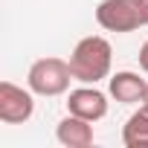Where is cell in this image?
<instances>
[{"mask_svg":"<svg viewBox=\"0 0 148 148\" xmlns=\"http://www.w3.org/2000/svg\"><path fill=\"white\" fill-rule=\"evenodd\" d=\"M110 64H113V49L108 44V38L102 35H87L76 44L70 55V70L73 79L82 84H96L102 79L110 76Z\"/></svg>","mask_w":148,"mask_h":148,"instance_id":"obj_1","label":"cell"},{"mask_svg":"<svg viewBox=\"0 0 148 148\" xmlns=\"http://www.w3.org/2000/svg\"><path fill=\"white\" fill-rule=\"evenodd\" d=\"M70 82L76 79H73L70 61L64 58H38L26 73V84L35 96H61L70 90Z\"/></svg>","mask_w":148,"mask_h":148,"instance_id":"obj_2","label":"cell"},{"mask_svg":"<svg viewBox=\"0 0 148 148\" xmlns=\"http://www.w3.org/2000/svg\"><path fill=\"white\" fill-rule=\"evenodd\" d=\"M35 113L32 90L18 87L15 82H0V122L6 125H23Z\"/></svg>","mask_w":148,"mask_h":148,"instance_id":"obj_3","label":"cell"},{"mask_svg":"<svg viewBox=\"0 0 148 148\" xmlns=\"http://www.w3.org/2000/svg\"><path fill=\"white\" fill-rule=\"evenodd\" d=\"M96 23L108 32H134L142 26L134 0H102L96 6Z\"/></svg>","mask_w":148,"mask_h":148,"instance_id":"obj_4","label":"cell"},{"mask_svg":"<svg viewBox=\"0 0 148 148\" xmlns=\"http://www.w3.org/2000/svg\"><path fill=\"white\" fill-rule=\"evenodd\" d=\"M67 113H76L87 122H99L108 116V96L102 90H96V84L76 87L67 96Z\"/></svg>","mask_w":148,"mask_h":148,"instance_id":"obj_5","label":"cell"},{"mask_svg":"<svg viewBox=\"0 0 148 148\" xmlns=\"http://www.w3.org/2000/svg\"><path fill=\"white\" fill-rule=\"evenodd\" d=\"M108 90H110V96H113L119 105H142V102H145L148 82L139 79V73L122 70V73H113V76H110Z\"/></svg>","mask_w":148,"mask_h":148,"instance_id":"obj_6","label":"cell"},{"mask_svg":"<svg viewBox=\"0 0 148 148\" xmlns=\"http://www.w3.org/2000/svg\"><path fill=\"white\" fill-rule=\"evenodd\" d=\"M55 139L67 148H90L93 145V122H87L76 113H67L55 128Z\"/></svg>","mask_w":148,"mask_h":148,"instance_id":"obj_7","label":"cell"},{"mask_svg":"<svg viewBox=\"0 0 148 148\" xmlns=\"http://www.w3.org/2000/svg\"><path fill=\"white\" fill-rule=\"evenodd\" d=\"M122 142L125 148H148V102L139 105V110H134L122 128Z\"/></svg>","mask_w":148,"mask_h":148,"instance_id":"obj_8","label":"cell"},{"mask_svg":"<svg viewBox=\"0 0 148 148\" xmlns=\"http://www.w3.org/2000/svg\"><path fill=\"white\" fill-rule=\"evenodd\" d=\"M134 6H136V12H139L142 26H148V0H134Z\"/></svg>","mask_w":148,"mask_h":148,"instance_id":"obj_9","label":"cell"},{"mask_svg":"<svg viewBox=\"0 0 148 148\" xmlns=\"http://www.w3.org/2000/svg\"><path fill=\"white\" fill-rule=\"evenodd\" d=\"M139 67H142V73L148 76V41H145L142 49H139Z\"/></svg>","mask_w":148,"mask_h":148,"instance_id":"obj_10","label":"cell"},{"mask_svg":"<svg viewBox=\"0 0 148 148\" xmlns=\"http://www.w3.org/2000/svg\"><path fill=\"white\" fill-rule=\"evenodd\" d=\"M145 102H148V90H145Z\"/></svg>","mask_w":148,"mask_h":148,"instance_id":"obj_11","label":"cell"}]
</instances>
